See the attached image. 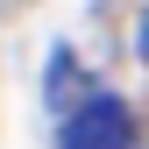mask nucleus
<instances>
[{
  "label": "nucleus",
  "instance_id": "nucleus-1",
  "mask_svg": "<svg viewBox=\"0 0 149 149\" xmlns=\"http://www.w3.org/2000/svg\"><path fill=\"white\" fill-rule=\"evenodd\" d=\"M64 149H135V107L114 92H85L64 114Z\"/></svg>",
  "mask_w": 149,
  "mask_h": 149
},
{
  "label": "nucleus",
  "instance_id": "nucleus-2",
  "mask_svg": "<svg viewBox=\"0 0 149 149\" xmlns=\"http://www.w3.org/2000/svg\"><path fill=\"white\" fill-rule=\"evenodd\" d=\"M85 92H78V64H71V50H50V107H78Z\"/></svg>",
  "mask_w": 149,
  "mask_h": 149
},
{
  "label": "nucleus",
  "instance_id": "nucleus-3",
  "mask_svg": "<svg viewBox=\"0 0 149 149\" xmlns=\"http://www.w3.org/2000/svg\"><path fill=\"white\" fill-rule=\"evenodd\" d=\"M135 50H142V64H149V7H142V22H135Z\"/></svg>",
  "mask_w": 149,
  "mask_h": 149
}]
</instances>
